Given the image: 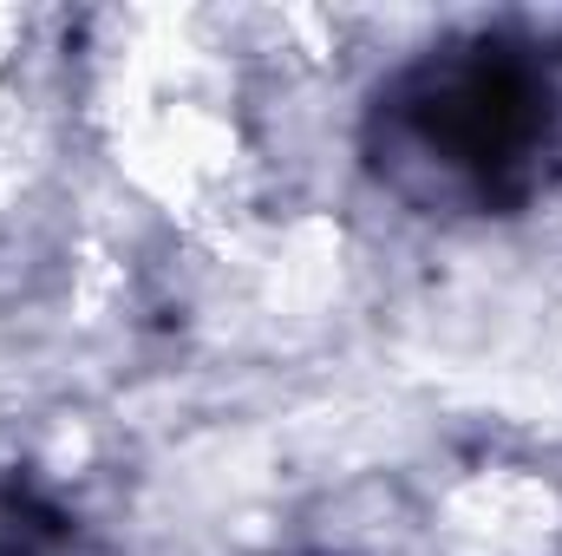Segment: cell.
I'll use <instances>...</instances> for the list:
<instances>
[{"label": "cell", "instance_id": "1", "mask_svg": "<svg viewBox=\"0 0 562 556\" xmlns=\"http://www.w3.org/2000/svg\"><path fill=\"white\" fill-rule=\"evenodd\" d=\"M543 86L510 53H464L438 59L400 99V138L419 151L445 184L497 197L524 177V164L543 151L550 112Z\"/></svg>", "mask_w": 562, "mask_h": 556}]
</instances>
